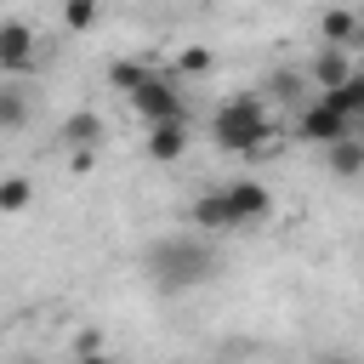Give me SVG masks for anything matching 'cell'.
Listing matches in <instances>:
<instances>
[{
	"mask_svg": "<svg viewBox=\"0 0 364 364\" xmlns=\"http://www.w3.org/2000/svg\"><path fill=\"white\" fill-rule=\"evenodd\" d=\"M318 364H353V358H341V353H330V358H318Z\"/></svg>",
	"mask_w": 364,
	"mask_h": 364,
	"instance_id": "d6986e66",
	"label": "cell"
},
{
	"mask_svg": "<svg viewBox=\"0 0 364 364\" xmlns=\"http://www.w3.org/2000/svg\"><path fill=\"white\" fill-rule=\"evenodd\" d=\"M142 273H148L154 290H199V284L216 273V245H210V233H199V228L159 233V239L142 250Z\"/></svg>",
	"mask_w": 364,
	"mask_h": 364,
	"instance_id": "6da1fadb",
	"label": "cell"
},
{
	"mask_svg": "<svg viewBox=\"0 0 364 364\" xmlns=\"http://www.w3.org/2000/svg\"><path fill=\"white\" fill-rule=\"evenodd\" d=\"M80 364H114V358H108V353H85Z\"/></svg>",
	"mask_w": 364,
	"mask_h": 364,
	"instance_id": "ac0fdd59",
	"label": "cell"
},
{
	"mask_svg": "<svg viewBox=\"0 0 364 364\" xmlns=\"http://www.w3.org/2000/svg\"><path fill=\"white\" fill-rule=\"evenodd\" d=\"M210 136H216V148H222V154H262V148H267V136H279V131H273V119H267L262 97H233V102H222V108H216Z\"/></svg>",
	"mask_w": 364,
	"mask_h": 364,
	"instance_id": "7a4b0ae2",
	"label": "cell"
},
{
	"mask_svg": "<svg viewBox=\"0 0 364 364\" xmlns=\"http://www.w3.org/2000/svg\"><path fill=\"white\" fill-rule=\"evenodd\" d=\"M324 165H330V176H341V182L364 176V136H341L336 148H324Z\"/></svg>",
	"mask_w": 364,
	"mask_h": 364,
	"instance_id": "8fae6325",
	"label": "cell"
},
{
	"mask_svg": "<svg viewBox=\"0 0 364 364\" xmlns=\"http://www.w3.org/2000/svg\"><path fill=\"white\" fill-rule=\"evenodd\" d=\"M358 23H364L358 11H324V17H318V40L336 46V51H347V46L358 40Z\"/></svg>",
	"mask_w": 364,
	"mask_h": 364,
	"instance_id": "7c38bea8",
	"label": "cell"
},
{
	"mask_svg": "<svg viewBox=\"0 0 364 364\" xmlns=\"http://www.w3.org/2000/svg\"><path fill=\"white\" fill-rule=\"evenodd\" d=\"M97 136H102V119L91 108H80L57 125V148H68V154H97Z\"/></svg>",
	"mask_w": 364,
	"mask_h": 364,
	"instance_id": "52a82bcc",
	"label": "cell"
},
{
	"mask_svg": "<svg viewBox=\"0 0 364 364\" xmlns=\"http://www.w3.org/2000/svg\"><path fill=\"white\" fill-rule=\"evenodd\" d=\"M353 46H364V23H358V40H353Z\"/></svg>",
	"mask_w": 364,
	"mask_h": 364,
	"instance_id": "ffe728a7",
	"label": "cell"
},
{
	"mask_svg": "<svg viewBox=\"0 0 364 364\" xmlns=\"http://www.w3.org/2000/svg\"><path fill=\"white\" fill-rule=\"evenodd\" d=\"M28 205H34V182H28L23 171L0 176V216H17V210H28Z\"/></svg>",
	"mask_w": 364,
	"mask_h": 364,
	"instance_id": "4fadbf2b",
	"label": "cell"
},
{
	"mask_svg": "<svg viewBox=\"0 0 364 364\" xmlns=\"http://www.w3.org/2000/svg\"><path fill=\"white\" fill-rule=\"evenodd\" d=\"M296 136H301V142H318V148H336L341 136H353V119H341V114H336V108H324V102H307V114H301Z\"/></svg>",
	"mask_w": 364,
	"mask_h": 364,
	"instance_id": "8992f818",
	"label": "cell"
},
{
	"mask_svg": "<svg viewBox=\"0 0 364 364\" xmlns=\"http://www.w3.org/2000/svg\"><path fill=\"white\" fill-rule=\"evenodd\" d=\"M222 199H228L233 228H256V222L273 210V193H267L262 182H222Z\"/></svg>",
	"mask_w": 364,
	"mask_h": 364,
	"instance_id": "5b68a950",
	"label": "cell"
},
{
	"mask_svg": "<svg viewBox=\"0 0 364 364\" xmlns=\"http://www.w3.org/2000/svg\"><path fill=\"white\" fill-rule=\"evenodd\" d=\"M28 119V97L17 85H0V131H17Z\"/></svg>",
	"mask_w": 364,
	"mask_h": 364,
	"instance_id": "9a60e30c",
	"label": "cell"
},
{
	"mask_svg": "<svg viewBox=\"0 0 364 364\" xmlns=\"http://www.w3.org/2000/svg\"><path fill=\"white\" fill-rule=\"evenodd\" d=\"M353 80V63H347V51H336V46H324L318 57H313V85H318V97H330V91H341Z\"/></svg>",
	"mask_w": 364,
	"mask_h": 364,
	"instance_id": "ba28073f",
	"label": "cell"
},
{
	"mask_svg": "<svg viewBox=\"0 0 364 364\" xmlns=\"http://www.w3.org/2000/svg\"><path fill=\"white\" fill-rule=\"evenodd\" d=\"M148 154H154L159 165L182 159V154H188V119H165V125H148Z\"/></svg>",
	"mask_w": 364,
	"mask_h": 364,
	"instance_id": "9c48e42d",
	"label": "cell"
},
{
	"mask_svg": "<svg viewBox=\"0 0 364 364\" xmlns=\"http://www.w3.org/2000/svg\"><path fill=\"white\" fill-rule=\"evenodd\" d=\"M188 216H193V228H199V233H233V216H228V199H222V188H216V193H199Z\"/></svg>",
	"mask_w": 364,
	"mask_h": 364,
	"instance_id": "30bf717a",
	"label": "cell"
},
{
	"mask_svg": "<svg viewBox=\"0 0 364 364\" xmlns=\"http://www.w3.org/2000/svg\"><path fill=\"white\" fill-rule=\"evenodd\" d=\"M17 364H40V358H17Z\"/></svg>",
	"mask_w": 364,
	"mask_h": 364,
	"instance_id": "44dd1931",
	"label": "cell"
},
{
	"mask_svg": "<svg viewBox=\"0 0 364 364\" xmlns=\"http://www.w3.org/2000/svg\"><path fill=\"white\" fill-rule=\"evenodd\" d=\"M131 108H136L148 125L188 119V114H182V85H176V80H165V74H154L148 85H136V91H131Z\"/></svg>",
	"mask_w": 364,
	"mask_h": 364,
	"instance_id": "3957f363",
	"label": "cell"
},
{
	"mask_svg": "<svg viewBox=\"0 0 364 364\" xmlns=\"http://www.w3.org/2000/svg\"><path fill=\"white\" fill-rule=\"evenodd\" d=\"M205 68H210V51H205V46H188V51L176 57V74H205Z\"/></svg>",
	"mask_w": 364,
	"mask_h": 364,
	"instance_id": "e0dca14e",
	"label": "cell"
},
{
	"mask_svg": "<svg viewBox=\"0 0 364 364\" xmlns=\"http://www.w3.org/2000/svg\"><path fill=\"white\" fill-rule=\"evenodd\" d=\"M108 80H114V91H125V97H131L136 85H148V80H154V68H148V63H131V57H119V63L108 68Z\"/></svg>",
	"mask_w": 364,
	"mask_h": 364,
	"instance_id": "5bb4252c",
	"label": "cell"
},
{
	"mask_svg": "<svg viewBox=\"0 0 364 364\" xmlns=\"http://www.w3.org/2000/svg\"><path fill=\"white\" fill-rule=\"evenodd\" d=\"M97 17H102V11H97L91 0H68V6H63V23H68L74 34H85V28H97Z\"/></svg>",
	"mask_w": 364,
	"mask_h": 364,
	"instance_id": "2e32d148",
	"label": "cell"
},
{
	"mask_svg": "<svg viewBox=\"0 0 364 364\" xmlns=\"http://www.w3.org/2000/svg\"><path fill=\"white\" fill-rule=\"evenodd\" d=\"M358 85H364V74H358Z\"/></svg>",
	"mask_w": 364,
	"mask_h": 364,
	"instance_id": "7402d4cb",
	"label": "cell"
},
{
	"mask_svg": "<svg viewBox=\"0 0 364 364\" xmlns=\"http://www.w3.org/2000/svg\"><path fill=\"white\" fill-rule=\"evenodd\" d=\"M34 57H40V34H34V23L6 17V23H0V68L23 74V68H34Z\"/></svg>",
	"mask_w": 364,
	"mask_h": 364,
	"instance_id": "277c9868",
	"label": "cell"
}]
</instances>
